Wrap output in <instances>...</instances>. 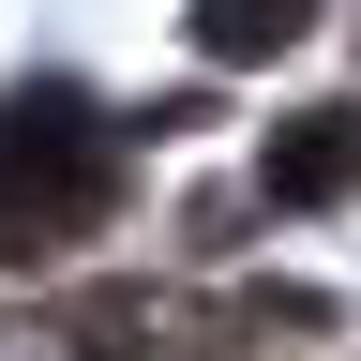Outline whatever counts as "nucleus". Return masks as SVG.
I'll list each match as a JSON object with an SVG mask.
<instances>
[{
    "instance_id": "f257e3e1",
    "label": "nucleus",
    "mask_w": 361,
    "mask_h": 361,
    "mask_svg": "<svg viewBox=\"0 0 361 361\" xmlns=\"http://www.w3.org/2000/svg\"><path fill=\"white\" fill-rule=\"evenodd\" d=\"M106 211V151H90V121L45 90V106H0V256H45L75 241V226Z\"/></svg>"
},
{
    "instance_id": "f03ea898",
    "label": "nucleus",
    "mask_w": 361,
    "mask_h": 361,
    "mask_svg": "<svg viewBox=\"0 0 361 361\" xmlns=\"http://www.w3.org/2000/svg\"><path fill=\"white\" fill-rule=\"evenodd\" d=\"M346 180H361V106H301V121L256 151V196H271V211H331Z\"/></svg>"
},
{
    "instance_id": "7ed1b4c3",
    "label": "nucleus",
    "mask_w": 361,
    "mask_h": 361,
    "mask_svg": "<svg viewBox=\"0 0 361 361\" xmlns=\"http://www.w3.org/2000/svg\"><path fill=\"white\" fill-rule=\"evenodd\" d=\"M316 30V0H196V61H286Z\"/></svg>"
}]
</instances>
